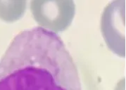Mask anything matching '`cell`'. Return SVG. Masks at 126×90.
Instances as JSON below:
<instances>
[{"mask_svg": "<svg viewBox=\"0 0 126 90\" xmlns=\"http://www.w3.org/2000/svg\"><path fill=\"white\" fill-rule=\"evenodd\" d=\"M0 90H82V85L60 37L35 27L16 35L0 59Z\"/></svg>", "mask_w": 126, "mask_h": 90, "instance_id": "cell-1", "label": "cell"}]
</instances>
